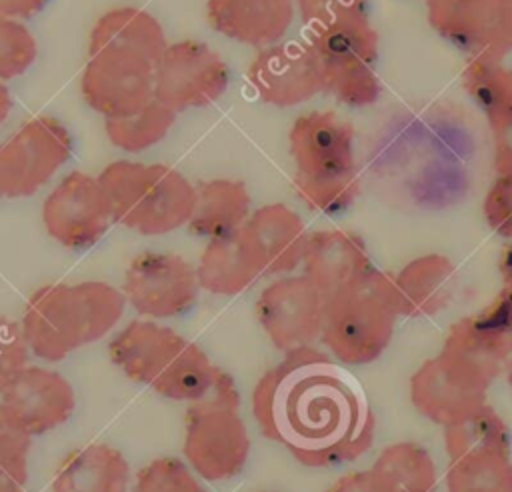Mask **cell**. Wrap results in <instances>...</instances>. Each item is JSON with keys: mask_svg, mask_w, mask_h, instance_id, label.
<instances>
[{"mask_svg": "<svg viewBox=\"0 0 512 492\" xmlns=\"http://www.w3.org/2000/svg\"><path fill=\"white\" fill-rule=\"evenodd\" d=\"M126 304L122 288L100 280L44 284L28 296L20 324L32 356L60 362L108 336Z\"/></svg>", "mask_w": 512, "mask_h": 492, "instance_id": "7a4b0ae2", "label": "cell"}, {"mask_svg": "<svg viewBox=\"0 0 512 492\" xmlns=\"http://www.w3.org/2000/svg\"><path fill=\"white\" fill-rule=\"evenodd\" d=\"M462 84L486 116L496 172H512V70L498 60H468Z\"/></svg>", "mask_w": 512, "mask_h": 492, "instance_id": "ffe728a7", "label": "cell"}, {"mask_svg": "<svg viewBox=\"0 0 512 492\" xmlns=\"http://www.w3.org/2000/svg\"><path fill=\"white\" fill-rule=\"evenodd\" d=\"M502 28L506 42L512 48V0H502Z\"/></svg>", "mask_w": 512, "mask_h": 492, "instance_id": "7bdbcfd3", "label": "cell"}, {"mask_svg": "<svg viewBox=\"0 0 512 492\" xmlns=\"http://www.w3.org/2000/svg\"><path fill=\"white\" fill-rule=\"evenodd\" d=\"M442 430L448 464L490 456H512L510 428L490 404H484L470 416Z\"/></svg>", "mask_w": 512, "mask_h": 492, "instance_id": "f1b7e54d", "label": "cell"}, {"mask_svg": "<svg viewBox=\"0 0 512 492\" xmlns=\"http://www.w3.org/2000/svg\"><path fill=\"white\" fill-rule=\"evenodd\" d=\"M36 56V40L24 22L0 16V80H12L24 74Z\"/></svg>", "mask_w": 512, "mask_h": 492, "instance_id": "e575fe53", "label": "cell"}, {"mask_svg": "<svg viewBox=\"0 0 512 492\" xmlns=\"http://www.w3.org/2000/svg\"><path fill=\"white\" fill-rule=\"evenodd\" d=\"M324 306L326 296L304 274H286L260 292L256 318L272 346L284 354L322 338Z\"/></svg>", "mask_w": 512, "mask_h": 492, "instance_id": "4fadbf2b", "label": "cell"}, {"mask_svg": "<svg viewBox=\"0 0 512 492\" xmlns=\"http://www.w3.org/2000/svg\"><path fill=\"white\" fill-rule=\"evenodd\" d=\"M48 0H0V16L26 20L44 10Z\"/></svg>", "mask_w": 512, "mask_h": 492, "instance_id": "60d3db41", "label": "cell"}, {"mask_svg": "<svg viewBox=\"0 0 512 492\" xmlns=\"http://www.w3.org/2000/svg\"><path fill=\"white\" fill-rule=\"evenodd\" d=\"M294 0H208L210 26L240 44L268 48L278 44L294 22Z\"/></svg>", "mask_w": 512, "mask_h": 492, "instance_id": "44dd1931", "label": "cell"}, {"mask_svg": "<svg viewBox=\"0 0 512 492\" xmlns=\"http://www.w3.org/2000/svg\"><path fill=\"white\" fill-rule=\"evenodd\" d=\"M108 356L132 382L172 402L200 400L220 374L196 342L156 320L128 322L112 336Z\"/></svg>", "mask_w": 512, "mask_h": 492, "instance_id": "3957f363", "label": "cell"}, {"mask_svg": "<svg viewBox=\"0 0 512 492\" xmlns=\"http://www.w3.org/2000/svg\"><path fill=\"white\" fill-rule=\"evenodd\" d=\"M288 142L298 198L320 214L348 210L360 192L350 122L334 112H306L294 120Z\"/></svg>", "mask_w": 512, "mask_h": 492, "instance_id": "277c9868", "label": "cell"}, {"mask_svg": "<svg viewBox=\"0 0 512 492\" xmlns=\"http://www.w3.org/2000/svg\"><path fill=\"white\" fill-rule=\"evenodd\" d=\"M156 62L130 48L88 52L80 78L86 104L104 118L136 114L154 100Z\"/></svg>", "mask_w": 512, "mask_h": 492, "instance_id": "9c48e42d", "label": "cell"}, {"mask_svg": "<svg viewBox=\"0 0 512 492\" xmlns=\"http://www.w3.org/2000/svg\"><path fill=\"white\" fill-rule=\"evenodd\" d=\"M42 222L50 238L66 248L82 250L96 244L114 222L98 176L80 170L66 174L46 196Z\"/></svg>", "mask_w": 512, "mask_h": 492, "instance_id": "9a60e30c", "label": "cell"}, {"mask_svg": "<svg viewBox=\"0 0 512 492\" xmlns=\"http://www.w3.org/2000/svg\"><path fill=\"white\" fill-rule=\"evenodd\" d=\"M98 48H130L156 64L168 48L160 22L134 6L112 8L98 18L88 38V52Z\"/></svg>", "mask_w": 512, "mask_h": 492, "instance_id": "83f0119b", "label": "cell"}, {"mask_svg": "<svg viewBox=\"0 0 512 492\" xmlns=\"http://www.w3.org/2000/svg\"><path fill=\"white\" fill-rule=\"evenodd\" d=\"M504 374H506V382H508V386L512 388V358H510V362H508V366H506Z\"/></svg>", "mask_w": 512, "mask_h": 492, "instance_id": "f6af8a7d", "label": "cell"}, {"mask_svg": "<svg viewBox=\"0 0 512 492\" xmlns=\"http://www.w3.org/2000/svg\"><path fill=\"white\" fill-rule=\"evenodd\" d=\"M0 400L32 436L62 426L76 408V392L60 372L28 364L0 392Z\"/></svg>", "mask_w": 512, "mask_h": 492, "instance_id": "ac0fdd59", "label": "cell"}, {"mask_svg": "<svg viewBox=\"0 0 512 492\" xmlns=\"http://www.w3.org/2000/svg\"><path fill=\"white\" fill-rule=\"evenodd\" d=\"M72 154V136L62 122L38 116L0 142V200L32 196Z\"/></svg>", "mask_w": 512, "mask_h": 492, "instance_id": "30bf717a", "label": "cell"}, {"mask_svg": "<svg viewBox=\"0 0 512 492\" xmlns=\"http://www.w3.org/2000/svg\"><path fill=\"white\" fill-rule=\"evenodd\" d=\"M176 112L158 102H148L142 110L122 118H104L108 140L124 152H142L158 144L174 126Z\"/></svg>", "mask_w": 512, "mask_h": 492, "instance_id": "4dcf8cb0", "label": "cell"}, {"mask_svg": "<svg viewBox=\"0 0 512 492\" xmlns=\"http://www.w3.org/2000/svg\"><path fill=\"white\" fill-rule=\"evenodd\" d=\"M296 8L312 36L368 20V0H296Z\"/></svg>", "mask_w": 512, "mask_h": 492, "instance_id": "d590c367", "label": "cell"}, {"mask_svg": "<svg viewBox=\"0 0 512 492\" xmlns=\"http://www.w3.org/2000/svg\"><path fill=\"white\" fill-rule=\"evenodd\" d=\"M10 110H12V94H10L8 86L0 80V126L8 118Z\"/></svg>", "mask_w": 512, "mask_h": 492, "instance_id": "ee69618b", "label": "cell"}, {"mask_svg": "<svg viewBox=\"0 0 512 492\" xmlns=\"http://www.w3.org/2000/svg\"><path fill=\"white\" fill-rule=\"evenodd\" d=\"M228 80V66L216 50L198 40H180L168 44L156 64L154 98L176 114L206 108L226 92Z\"/></svg>", "mask_w": 512, "mask_h": 492, "instance_id": "5bb4252c", "label": "cell"}, {"mask_svg": "<svg viewBox=\"0 0 512 492\" xmlns=\"http://www.w3.org/2000/svg\"><path fill=\"white\" fill-rule=\"evenodd\" d=\"M440 350L494 382L512 358V338L480 310L456 320L448 328Z\"/></svg>", "mask_w": 512, "mask_h": 492, "instance_id": "cb8c5ba5", "label": "cell"}, {"mask_svg": "<svg viewBox=\"0 0 512 492\" xmlns=\"http://www.w3.org/2000/svg\"><path fill=\"white\" fill-rule=\"evenodd\" d=\"M448 492H512V456H490L448 464Z\"/></svg>", "mask_w": 512, "mask_h": 492, "instance_id": "d6a6232c", "label": "cell"}, {"mask_svg": "<svg viewBox=\"0 0 512 492\" xmlns=\"http://www.w3.org/2000/svg\"><path fill=\"white\" fill-rule=\"evenodd\" d=\"M250 202L248 186L242 180L214 178L198 182L188 228L208 240L240 230L252 214Z\"/></svg>", "mask_w": 512, "mask_h": 492, "instance_id": "4316f807", "label": "cell"}, {"mask_svg": "<svg viewBox=\"0 0 512 492\" xmlns=\"http://www.w3.org/2000/svg\"><path fill=\"white\" fill-rule=\"evenodd\" d=\"M182 452L186 464L208 482L230 480L248 462L250 434L240 414V392L222 368L212 390L186 408Z\"/></svg>", "mask_w": 512, "mask_h": 492, "instance_id": "52a82bcc", "label": "cell"}, {"mask_svg": "<svg viewBox=\"0 0 512 492\" xmlns=\"http://www.w3.org/2000/svg\"><path fill=\"white\" fill-rule=\"evenodd\" d=\"M258 430L308 468H334L366 454L376 418L354 380L328 352L304 346L268 368L250 398Z\"/></svg>", "mask_w": 512, "mask_h": 492, "instance_id": "6da1fadb", "label": "cell"}, {"mask_svg": "<svg viewBox=\"0 0 512 492\" xmlns=\"http://www.w3.org/2000/svg\"><path fill=\"white\" fill-rule=\"evenodd\" d=\"M380 492H436L438 468L418 442L400 440L384 446L368 468Z\"/></svg>", "mask_w": 512, "mask_h": 492, "instance_id": "f546056e", "label": "cell"}, {"mask_svg": "<svg viewBox=\"0 0 512 492\" xmlns=\"http://www.w3.org/2000/svg\"><path fill=\"white\" fill-rule=\"evenodd\" d=\"M196 274L200 288L216 296H236L262 276L242 228L210 238L198 260Z\"/></svg>", "mask_w": 512, "mask_h": 492, "instance_id": "484cf974", "label": "cell"}, {"mask_svg": "<svg viewBox=\"0 0 512 492\" xmlns=\"http://www.w3.org/2000/svg\"><path fill=\"white\" fill-rule=\"evenodd\" d=\"M130 464L126 456L104 442L70 452L54 472L52 492H128Z\"/></svg>", "mask_w": 512, "mask_h": 492, "instance_id": "d4e9b609", "label": "cell"}, {"mask_svg": "<svg viewBox=\"0 0 512 492\" xmlns=\"http://www.w3.org/2000/svg\"><path fill=\"white\" fill-rule=\"evenodd\" d=\"M482 214L498 236L512 240V172L496 176L484 196Z\"/></svg>", "mask_w": 512, "mask_h": 492, "instance_id": "74e56055", "label": "cell"}, {"mask_svg": "<svg viewBox=\"0 0 512 492\" xmlns=\"http://www.w3.org/2000/svg\"><path fill=\"white\" fill-rule=\"evenodd\" d=\"M300 266L302 274L326 298L374 268L364 240L348 230H318L308 234Z\"/></svg>", "mask_w": 512, "mask_h": 492, "instance_id": "7402d4cb", "label": "cell"}, {"mask_svg": "<svg viewBox=\"0 0 512 492\" xmlns=\"http://www.w3.org/2000/svg\"><path fill=\"white\" fill-rule=\"evenodd\" d=\"M482 310L512 338V282L504 284L498 296Z\"/></svg>", "mask_w": 512, "mask_h": 492, "instance_id": "f35d334b", "label": "cell"}, {"mask_svg": "<svg viewBox=\"0 0 512 492\" xmlns=\"http://www.w3.org/2000/svg\"><path fill=\"white\" fill-rule=\"evenodd\" d=\"M30 356L32 352L26 342L22 324L0 316V392L22 368L28 366Z\"/></svg>", "mask_w": 512, "mask_h": 492, "instance_id": "8d00e7d4", "label": "cell"}, {"mask_svg": "<svg viewBox=\"0 0 512 492\" xmlns=\"http://www.w3.org/2000/svg\"><path fill=\"white\" fill-rule=\"evenodd\" d=\"M32 434L0 400V492H20L28 482Z\"/></svg>", "mask_w": 512, "mask_h": 492, "instance_id": "1f68e13d", "label": "cell"}, {"mask_svg": "<svg viewBox=\"0 0 512 492\" xmlns=\"http://www.w3.org/2000/svg\"><path fill=\"white\" fill-rule=\"evenodd\" d=\"M398 318L392 276L372 268L326 298L320 342L342 366H366L386 352Z\"/></svg>", "mask_w": 512, "mask_h": 492, "instance_id": "5b68a950", "label": "cell"}, {"mask_svg": "<svg viewBox=\"0 0 512 492\" xmlns=\"http://www.w3.org/2000/svg\"><path fill=\"white\" fill-rule=\"evenodd\" d=\"M98 180L110 200L114 222L142 236H162L188 224L196 186L166 164L110 162Z\"/></svg>", "mask_w": 512, "mask_h": 492, "instance_id": "8992f818", "label": "cell"}, {"mask_svg": "<svg viewBox=\"0 0 512 492\" xmlns=\"http://www.w3.org/2000/svg\"><path fill=\"white\" fill-rule=\"evenodd\" d=\"M326 492H380L370 470H354L340 476Z\"/></svg>", "mask_w": 512, "mask_h": 492, "instance_id": "ab89813d", "label": "cell"}, {"mask_svg": "<svg viewBox=\"0 0 512 492\" xmlns=\"http://www.w3.org/2000/svg\"><path fill=\"white\" fill-rule=\"evenodd\" d=\"M20 492H26V490H20Z\"/></svg>", "mask_w": 512, "mask_h": 492, "instance_id": "bcb514c9", "label": "cell"}, {"mask_svg": "<svg viewBox=\"0 0 512 492\" xmlns=\"http://www.w3.org/2000/svg\"><path fill=\"white\" fill-rule=\"evenodd\" d=\"M132 492H210L200 476L176 456H160L142 466Z\"/></svg>", "mask_w": 512, "mask_h": 492, "instance_id": "836d02e7", "label": "cell"}, {"mask_svg": "<svg viewBox=\"0 0 512 492\" xmlns=\"http://www.w3.org/2000/svg\"><path fill=\"white\" fill-rule=\"evenodd\" d=\"M262 276H286L304 258L308 232L298 212L274 202L256 208L242 226Z\"/></svg>", "mask_w": 512, "mask_h": 492, "instance_id": "d6986e66", "label": "cell"}, {"mask_svg": "<svg viewBox=\"0 0 512 492\" xmlns=\"http://www.w3.org/2000/svg\"><path fill=\"white\" fill-rule=\"evenodd\" d=\"M498 272H500L504 284H510V282H512V244H508V246L502 250V254H500V258H498Z\"/></svg>", "mask_w": 512, "mask_h": 492, "instance_id": "b9f144b4", "label": "cell"}, {"mask_svg": "<svg viewBox=\"0 0 512 492\" xmlns=\"http://www.w3.org/2000/svg\"><path fill=\"white\" fill-rule=\"evenodd\" d=\"M458 272L444 254H422L406 262L394 276L392 288L400 318H428L448 306L456 292Z\"/></svg>", "mask_w": 512, "mask_h": 492, "instance_id": "603a6c76", "label": "cell"}, {"mask_svg": "<svg viewBox=\"0 0 512 492\" xmlns=\"http://www.w3.org/2000/svg\"><path fill=\"white\" fill-rule=\"evenodd\" d=\"M428 24L470 60H498L512 50L502 28V0H426Z\"/></svg>", "mask_w": 512, "mask_h": 492, "instance_id": "e0dca14e", "label": "cell"}, {"mask_svg": "<svg viewBox=\"0 0 512 492\" xmlns=\"http://www.w3.org/2000/svg\"><path fill=\"white\" fill-rule=\"evenodd\" d=\"M248 80L260 100L276 108L298 106L324 92L320 60L310 42L262 48L248 66Z\"/></svg>", "mask_w": 512, "mask_h": 492, "instance_id": "2e32d148", "label": "cell"}, {"mask_svg": "<svg viewBox=\"0 0 512 492\" xmlns=\"http://www.w3.org/2000/svg\"><path fill=\"white\" fill-rule=\"evenodd\" d=\"M196 268L178 254L142 252L124 272L126 302L148 320L186 314L198 300Z\"/></svg>", "mask_w": 512, "mask_h": 492, "instance_id": "7c38bea8", "label": "cell"}, {"mask_svg": "<svg viewBox=\"0 0 512 492\" xmlns=\"http://www.w3.org/2000/svg\"><path fill=\"white\" fill-rule=\"evenodd\" d=\"M310 44L320 60L324 92L354 108H364L378 100L382 92L376 76L378 34L370 20L314 34Z\"/></svg>", "mask_w": 512, "mask_h": 492, "instance_id": "ba28073f", "label": "cell"}, {"mask_svg": "<svg viewBox=\"0 0 512 492\" xmlns=\"http://www.w3.org/2000/svg\"><path fill=\"white\" fill-rule=\"evenodd\" d=\"M490 380L446 352L424 360L410 376V402L420 416L446 428L488 404Z\"/></svg>", "mask_w": 512, "mask_h": 492, "instance_id": "8fae6325", "label": "cell"}]
</instances>
